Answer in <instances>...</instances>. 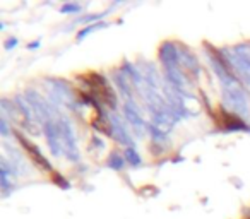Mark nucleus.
I'll use <instances>...</instances> for the list:
<instances>
[{"mask_svg": "<svg viewBox=\"0 0 250 219\" xmlns=\"http://www.w3.org/2000/svg\"><path fill=\"white\" fill-rule=\"evenodd\" d=\"M81 79L89 86L91 93H93L98 100L103 101L104 104H108V106H111V108L115 106V93L103 76H100V74H96V72H87V74H83Z\"/></svg>", "mask_w": 250, "mask_h": 219, "instance_id": "f257e3e1", "label": "nucleus"}, {"mask_svg": "<svg viewBox=\"0 0 250 219\" xmlns=\"http://www.w3.org/2000/svg\"><path fill=\"white\" fill-rule=\"evenodd\" d=\"M16 137L19 139V142L22 144V147L26 149V153H28V156L31 158V161L36 164L38 168H42V170H50V163L45 159V156H43L42 153H40V149L35 146V144L31 142V140H28L24 136H21L19 132H16Z\"/></svg>", "mask_w": 250, "mask_h": 219, "instance_id": "f03ea898", "label": "nucleus"}, {"mask_svg": "<svg viewBox=\"0 0 250 219\" xmlns=\"http://www.w3.org/2000/svg\"><path fill=\"white\" fill-rule=\"evenodd\" d=\"M216 123H218V127L226 129V130L245 129V123H243L238 117L233 115V113H229V112H226V110H223V108H216Z\"/></svg>", "mask_w": 250, "mask_h": 219, "instance_id": "7ed1b4c3", "label": "nucleus"}, {"mask_svg": "<svg viewBox=\"0 0 250 219\" xmlns=\"http://www.w3.org/2000/svg\"><path fill=\"white\" fill-rule=\"evenodd\" d=\"M125 154H127V158H129L130 163H132V164H137V163H139V158H137L136 154H134V151H127Z\"/></svg>", "mask_w": 250, "mask_h": 219, "instance_id": "20e7f679", "label": "nucleus"}, {"mask_svg": "<svg viewBox=\"0 0 250 219\" xmlns=\"http://www.w3.org/2000/svg\"><path fill=\"white\" fill-rule=\"evenodd\" d=\"M63 178L60 177V175H53V181H57V183H60V187H63V188H67L69 187V183H65V181H62Z\"/></svg>", "mask_w": 250, "mask_h": 219, "instance_id": "39448f33", "label": "nucleus"}]
</instances>
